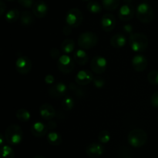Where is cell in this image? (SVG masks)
I'll use <instances>...</instances> for the list:
<instances>
[{"label":"cell","mask_w":158,"mask_h":158,"mask_svg":"<svg viewBox=\"0 0 158 158\" xmlns=\"http://www.w3.org/2000/svg\"><path fill=\"white\" fill-rule=\"evenodd\" d=\"M5 138L7 143L12 146L19 144L23 138V132L21 127L17 124H11L5 131Z\"/></svg>","instance_id":"obj_1"},{"label":"cell","mask_w":158,"mask_h":158,"mask_svg":"<svg viewBox=\"0 0 158 158\" xmlns=\"http://www.w3.org/2000/svg\"><path fill=\"white\" fill-rule=\"evenodd\" d=\"M129 45L134 52H143L148 46V39L143 33H132L130 35Z\"/></svg>","instance_id":"obj_2"},{"label":"cell","mask_w":158,"mask_h":158,"mask_svg":"<svg viewBox=\"0 0 158 158\" xmlns=\"http://www.w3.org/2000/svg\"><path fill=\"white\" fill-rule=\"evenodd\" d=\"M127 140L131 147L134 148H140L148 141V134L143 130L136 128L130 131L128 134Z\"/></svg>","instance_id":"obj_3"},{"label":"cell","mask_w":158,"mask_h":158,"mask_svg":"<svg viewBox=\"0 0 158 158\" xmlns=\"http://www.w3.org/2000/svg\"><path fill=\"white\" fill-rule=\"evenodd\" d=\"M136 15L139 21L143 23H151L154 19V9L147 2H142L137 6Z\"/></svg>","instance_id":"obj_4"},{"label":"cell","mask_w":158,"mask_h":158,"mask_svg":"<svg viewBox=\"0 0 158 158\" xmlns=\"http://www.w3.org/2000/svg\"><path fill=\"white\" fill-rule=\"evenodd\" d=\"M78 46L84 50L92 49L98 43V36L93 32H84L78 37Z\"/></svg>","instance_id":"obj_5"},{"label":"cell","mask_w":158,"mask_h":158,"mask_svg":"<svg viewBox=\"0 0 158 158\" xmlns=\"http://www.w3.org/2000/svg\"><path fill=\"white\" fill-rule=\"evenodd\" d=\"M83 15L81 11L77 8H72L67 12L66 15V25L72 28H77L82 24Z\"/></svg>","instance_id":"obj_6"},{"label":"cell","mask_w":158,"mask_h":158,"mask_svg":"<svg viewBox=\"0 0 158 158\" xmlns=\"http://www.w3.org/2000/svg\"><path fill=\"white\" fill-rule=\"evenodd\" d=\"M74 62L75 61L72 57L66 54H63L57 60V67L63 74H69L73 70L75 66Z\"/></svg>","instance_id":"obj_7"},{"label":"cell","mask_w":158,"mask_h":158,"mask_svg":"<svg viewBox=\"0 0 158 158\" xmlns=\"http://www.w3.org/2000/svg\"><path fill=\"white\" fill-rule=\"evenodd\" d=\"M32 61L26 56H20L15 61V69L19 73L26 75L32 69Z\"/></svg>","instance_id":"obj_8"},{"label":"cell","mask_w":158,"mask_h":158,"mask_svg":"<svg viewBox=\"0 0 158 158\" xmlns=\"http://www.w3.org/2000/svg\"><path fill=\"white\" fill-rule=\"evenodd\" d=\"M107 67V60L102 56H95L90 62V68L94 73L102 74L106 71Z\"/></svg>","instance_id":"obj_9"},{"label":"cell","mask_w":158,"mask_h":158,"mask_svg":"<svg viewBox=\"0 0 158 158\" xmlns=\"http://www.w3.org/2000/svg\"><path fill=\"white\" fill-rule=\"evenodd\" d=\"M105 152V148L100 143H92L86 148V154L89 158H99Z\"/></svg>","instance_id":"obj_10"},{"label":"cell","mask_w":158,"mask_h":158,"mask_svg":"<svg viewBox=\"0 0 158 158\" xmlns=\"http://www.w3.org/2000/svg\"><path fill=\"white\" fill-rule=\"evenodd\" d=\"M134 15H135V9L132 4H124L119 9L118 17L121 21H130L134 18Z\"/></svg>","instance_id":"obj_11"},{"label":"cell","mask_w":158,"mask_h":158,"mask_svg":"<svg viewBox=\"0 0 158 158\" xmlns=\"http://www.w3.org/2000/svg\"><path fill=\"white\" fill-rule=\"evenodd\" d=\"M94 77L91 71L88 69H82L77 73L75 77V82L79 86H86L93 82Z\"/></svg>","instance_id":"obj_12"},{"label":"cell","mask_w":158,"mask_h":158,"mask_svg":"<svg viewBox=\"0 0 158 158\" xmlns=\"http://www.w3.org/2000/svg\"><path fill=\"white\" fill-rule=\"evenodd\" d=\"M67 90L68 87L64 83L58 82V83H55L53 85L50 86L49 89V95L52 98H60V97L66 95Z\"/></svg>","instance_id":"obj_13"},{"label":"cell","mask_w":158,"mask_h":158,"mask_svg":"<svg viewBox=\"0 0 158 158\" xmlns=\"http://www.w3.org/2000/svg\"><path fill=\"white\" fill-rule=\"evenodd\" d=\"M101 27L103 31L110 32L114 30L117 24V20L115 16L110 13H106L101 18Z\"/></svg>","instance_id":"obj_14"},{"label":"cell","mask_w":158,"mask_h":158,"mask_svg":"<svg viewBox=\"0 0 158 158\" xmlns=\"http://www.w3.org/2000/svg\"><path fill=\"white\" fill-rule=\"evenodd\" d=\"M132 66L134 69L137 72H142L147 69L148 65V61L144 56L141 54L135 55L132 59Z\"/></svg>","instance_id":"obj_15"},{"label":"cell","mask_w":158,"mask_h":158,"mask_svg":"<svg viewBox=\"0 0 158 158\" xmlns=\"http://www.w3.org/2000/svg\"><path fill=\"white\" fill-rule=\"evenodd\" d=\"M48 127L46 124L42 123L40 121L35 122L31 125L30 131L32 135L38 138L43 137L45 135L48 134Z\"/></svg>","instance_id":"obj_16"},{"label":"cell","mask_w":158,"mask_h":158,"mask_svg":"<svg viewBox=\"0 0 158 158\" xmlns=\"http://www.w3.org/2000/svg\"><path fill=\"white\" fill-rule=\"evenodd\" d=\"M48 12V6L46 2L42 0L35 2L32 6V13L39 19L44 18Z\"/></svg>","instance_id":"obj_17"},{"label":"cell","mask_w":158,"mask_h":158,"mask_svg":"<svg viewBox=\"0 0 158 158\" xmlns=\"http://www.w3.org/2000/svg\"><path fill=\"white\" fill-rule=\"evenodd\" d=\"M40 114L46 120H51L55 117L56 116V110L53 106L49 103H43L40 106Z\"/></svg>","instance_id":"obj_18"},{"label":"cell","mask_w":158,"mask_h":158,"mask_svg":"<svg viewBox=\"0 0 158 158\" xmlns=\"http://www.w3.org/2000/svg\"><path fill=\"white\" fill-rule=\"evenodd\" d=\"M73 60L80 66H85L87 63L89 57L87 52L84 49H79L74 52Z\"/></svg>","instance_id":"obj_19"},{"label":"cell","mask_w":158,"mask_h":158,"mask_svg":"<svg viewBox=\"0 0 158 158\" xmlns=\"http://www.w3.org/2000/svg\"><path fill=\"white\" fill-rule=\"evenodd\" d=\"M127 39L123 34L117 33L110 39V45L115 49H120L126 45Z\"/></svg>","instance_id":"obj_20"},{"label":"cell","mask_w":158,"mask_h":158,"mask_svg":"<svg viewBox=\"0 0 158 158\" xmlns=\"http://www.w3.org/2000/svg\"><path fill=\"white\" fill-rule=\"evenodd\" d=\"M48 143L52 146H60L63 143V137L61 134L56 131H50L46 135Z\"/></svg>","instance_id":"obj_21"},{"label":"cell","mask_w":158,"mask_h":158,"mask_svg":"<svg viewBox=\"0 0 158 158\" xmlns=\"http://www.w3.org/2000/svg\"><path fill=\"white\" fill-rule=\"evenodd\" d=\"M35 15L33 13H31L29 11H23L20 15V23L23 26H32L35 21Z\"/></svg>","instance_id":"obj_22"},{"label":"cell","mask_w":158,"mask_h":158,"mask_svg":"<svg viewBox=\"0 0 158 158\" xmlns=\"http://www.w3.org/2000/svg\"><path fill=\"white\" fill-rule=\"evenodd\" d=\"M60 49H61V51L63 53L66 54V55H69V54L74 52V49H75V43H74V41L72 39H66L61 43Z\"/></svg>","instance_id":"obj_23"},{"label":"cell","mask_w":158,"mask_h":158,"mask_svg":"<svg viewBox=\"0 0 158 158\" xmlns=\"http://www.w3.org/2000/svg\"><path fill=\"white\" fill-rule=\"evenodd\" d=\"M19 11L17 9H12L8 11L5 15V19L9 23H15L20 18Z\"/></svg>","instance_id":"obj_24"},{"label":"cell","mask_w":158,"mask_h":158,"mask_svg":"<svg viewBox=\"0 0 158 158\" xmlns=\"http://www.w3.org/2000/svg\"><path fill=\"white\" fill-rule=\"evenodd\" d=\"M120 0H102L103 7L106 11H114L118 8Z\"/></svg>","instance_id":"obj_25"},{"label":"cell","mask_w":158,"mask_h":158,"mask_svg":"<svg viewBox=\"0 0 158 158\" xmlns=\"http://www.w3.org/2000/svg\"><path fill=\"white\" fill-rule=\"evenodd\" d=\"M15 116H16V118L21 122L29 121V120H30L31 117V114L29 112V110H27L26 109H24V108L19 109L18 110L16 111Z\"/></svg>","instance_id":"obj_26"},{"label":"cell","mask_w":158,"mask_h":158,"mask_svg":"<svg viewBox=\"0 0 158 158\" xmlns=\"http://www.w3.org/2000/svg\"><path fill=\"white\" fill-rule=\"evenodd\" d=\"M86 8H87V10L93 14L100 13L102 11L101 6L97 1H89L86 6Z\"/></svg>","instance_id":"obj_27"},{"label":"cell","mask_w":158,"mask_h":158,"mask_svg":"<svg viewBox=\"0 0 158 158\" xmlns=\"http://www.w3.org/2000/svg\"><path fill=\"white\" fill-rule=\"evenodd\" d=\"M1 158H15V152L12 147L4 145L1 149Z\"/></svg>","instance_id":"obj_28"},{"label":"cell","mask_w":158,"mask_h":158,"mask_svg":"<svg viewBox=\"0 0 158 158\" xmlns=\"http://www.w3.org/2000/svg\"><path fill=\"white\" fill-rule=\"evenodd\" d=\"M74 100L70 97V96H66L63 99L62 101V107L64 110L69 111L74 107Z\"/></svg>","instance_id":"obj_29"},{"label":"cell","mask_w":158,"mask_h":158,"mask_svg":"<svg viewBox=\"0 0 158 158\" xmlns=\"http://www.w3.org/2000/svg\"><path fill=\"white\" fill-rule=\"evenodd\" d=\"M111 139L110 134L108 131L103 130L100 131L98 134V140L100 143H109Z\"/></svg>","instance_id":"obj_30"},{"label":"cell","mask_w":158,"mask_h":158,"mask_svg":"<svg viewBox=\"0 0 158 158\" xmlns=\"http://www.w3.org/2000/svg\"><path fill=\"white\" fill-rule=\"evenodd\" d=\"M148 80L151 84L154 85V86H158V71H151L148 74Z\"/></svg>","instance_id":"obj_31"},{"label":"cell","mask_w":158,"mask_h":158,"mask_svg":"<svg viewBox=\"0 0 158 158\" xmlns=\"http://www.w3.org/2000/svg\"><path fill=\"white\" fill-rule=\"evenodd\" d=\"M93 83H94L96 88H97V89H101V88L104 87L105 84H106V80H105V79L103 77L97 76V77H95L94 78Z\"/></svg>","instance_id":"obj_32"},{"label":"cell","mask_w":158,"mask_h":158,"mask_svg":"<svg viewBox=\"0 0 158 158\" xmlns=\"http://www.w3.org/2000/svg\"><path fill=\"white\" fill-rule=\"evenodd\" d=\"M18 2L23 7L26 9H30L32 8L34 5V0H18Z\"/></svg>","instance_id":"obj_33"},{"label":"cell","mask_w":158,"mask_h":158,"mask_svg":"<svg viewBox=\"0 0 158 158\" xmlns=\"http://www.w3.org/2000/svg\"><path fill=\"white\" fill-rule=\"evenodd\" d=\"M151 103L154 107L158 108V91H156L152 94L151 97Z\"/></svg>","instance_id":"obj_34"},{"label":"cell","mask_w":158,"mask_h":158,"mask_svg":"<svg viewBox=\"0 0 158 158\" xmlns=\"http://www.w3.org/2000/svg\"><path fill=\"white\" fill-rule=\"evenodd\" d=\"M49 54H50V56L53 60L59 59L61 56V55H60V51L58 49H56V48H52L50 49V51H49Z\"/></svg>","instance_id":"obj_35"},{"label":"cell","mask_w":158,"mask_h":158,"mask_svg":"<svg viewBox=\"0 0 158 158\" xmlns=\"http://www.w3.org/2000/svg\"><path fill=\"white\" fill-rule=\"evenodd\" d=\"M44 80L45 83H46V84L49 85V86H52V85H53L54 83H55V77H54L52 74H48V75H46V77H45Z\"/></svg>","instance_id":"obj_36"},{"label":"cell","mask_w":158,"mask_h":158,"mask_svg":"<svg viewBox=\"0 0 158 158\" xmlns=\"http://www.w3.org/2000/svg\"><path fill=\"white\" fill-rule=\"evenodd\" d=\"M6 10V5L2 0H0V15H2Z\"/></svg>","instance_id":"obj_37"},{"label":"cell","mask_w":158,"mask_h":158,"mask_svg":"<svg viewBox=\"0 0 158 158\" xmlns=\"http://www.w3.org/2000/svg\"><path fill=\"white\" fill-rule=\"evenodd\" d=\"M71 28L69 26H68V25H66V26H65L64 27H63V32L64 35H69V34L71 33V32H72V30H71Z\"/></svg>","instance_id":"obj_38"},{"label":"cell","mask_w":158,"mask_h":158,"mask_svg":"<svg viewBox=\"0 0 158 158\" xmlns=\"http://www.w3.org/2000/svg\"><path fill=\"white\" fill-rule=\"evenodd\" d=\"M123 29V30H124L126 32H127V33H131V32H133V27L131 25H129V24L124 25Z\"/></svg>","instance_id":"obj_39"},{"label":"cell","mask_w":158,"mask_h":158,"mask_svg":"<svg viewBox=\"0 0 158 158\" xmlns=\"http://www.w3.org/2000/svg\"><path fill=\"white\" fill-rule=\"evenodd\" d=\"M46 126H47L48 129L50 130V131H52V130L55 129V128L56 127V122L51 121V120H49V123L46 124Z\"/></svg>","instance_id":"obj_40"},{"label":"cell","mask_w":158,"mask_h":158,"mask_svg":"<svg viewBox=\"0 0 158 158\" xmlns=\"http://www.w3.org/2000/svg\"><path fill=\"white\" fill-rule=\"evenodd\" d=\"M4 140H6L4 134H0V145H1V147L4 146V144H3V143H4Z\"/></svg>","instance_id":"obj_41"},{"label":"cell","mask_w":158,"mask_h":158,"mask_svg":"<svg viewBox=\"0 0 158 158\" xmlns=\"http://www.w3.org/2000/svg\"><path fill=\"white\" fill-rule=\"evenodd\" d=\"M133 0H123V2H125V4H131Z\"/></svg>","instance_id":"obj_42"},{"label":"cell","mask_w":158,"mask_h":158,"mask_svg":"<svg viewBox=\"0 0 158 158\" xmlns=\"http://www.w3.org/2000/svg\"><path fill=\"white\" fill-rule=\"evenodd\" d=\"M33 158H45L44 157H43V156H40V155H38V156H35V157H34Z\"/></svg>","instance_id":"obj_43"},{"label":"cell","mask_w":158,"mask_h":158,"mask_svg":"<svg viewBox=\"0 0 158 158\" xmlns=\"http://www.w3.org/2000/svg\"><path fill=\"white\" fill-rule=\"evenodd\" d=\"M6 1H8V2H13V1H15V0H6Z\"/></svg>","instance_id":"obj_44"},{"label":"cell","mask_w":158,"mask_h":158,"mask_svg":"<svg viewBox=\"0 0 158 158\" xmlns=\"http://www.w3.org/2000/svg\"><path fill=\"white\" fill-rule=\"evenodd\" d=\"M123 158H132V157H130V156H127V157H123Z\"/></svg>","instance_id":"obj_45"},{"label":"cell","mask_w":158,"mask_h":158,"mask_svg":"<svg viewBox=\"0 0 158 158\" xmlns=\"http://www.w3.org/2000/svg\"><path fill=\"white\" fill-rule=\"evenodd\" d=\"M82 1H84V2H86V1H89V0H82Z\"/></svg>","instance_id":"obj_46"},{"label":"cell","mask_w":158,"mask_h":158,"mask_svg":"<svg viewBox=\"0 0 158 158\" xmlns=\"http://www.w3.org/2000/svg\"><path fill=\"white\" fill-rule=\"evenodd\" d=\"M157 120H158V116H157Z\"/></svg>","instance_id":"obj_47"}]
</instances>
